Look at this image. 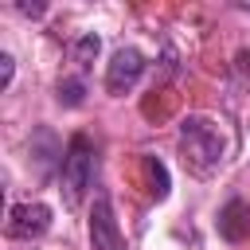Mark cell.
Returning <instances> with one entry per match:
<instances>
[{"label":"cell","instance_id":"obj_1","mask_svg":"<svg viewBox=\"0 0 250 250\" xmlns=\"http://www.w3.org/2000/svg\"><path fill=\"white\" fill-rule=\"evenodd\" d=\"M180 156L184 164L195 172V176H211L219 172L223 156H227V141H223V129L203 117V113H191L180 121Z\"/></svg>","mask_w":250,"mask_h":250},{"label":"cell","instance_id":"obj_6","mask_svg":"<svg viewBox=\"0 0 250 250\" xmlns=\"http://www.w3.org/2000/svg\"><path fill=\"white\" fill-rule=\"evenodd\" d=\"M219 234L223 238H230V242H242V238H250V203L246 199H230L223 211H219Z\"/></svg>","mask_w":250,"mask_h":250},{"label":"cell","instance_id":"obj_5","mask_svg":"<svg viewBox=\"0 0 250 250\" xmlns=\"http://www.w3.org/2000/svg\"><path fill=\"white\" fill-rule=\"evenodd\" d=\"M47 227H51V207L47 203H16L12 211H8V234L12 238H39V234H47Z\"/></svg>","mask_w":250,"mask_h":250},{"label":"cell","instance_id":"obj_9","mask_svg":"<svg viewBox=\"0 0 250 250\" xmlns=\"http://www.w3.org/2000/svg\"><path fill=\"white\" fill-rule=\"evenodd\" d=\"M59 102H62V105H82V82H78V78L59 82Z\"/></svg>","mask_w":250,"mask_h":250},{"label":"cell","instance_id":"obj_2","mask_svg":"<svg viewBox=\"0 0 250 250\" xmlns=\"http://www.w3.org/2000/svg\"><path fill=\"white\" fill-rule=\"evenodd\" d=\"M90 184H94V145L86 133H74L66 145V156H62V188H59L62 203L78 207Z\"/></svg>","mask_w":250,"mask_h":250},{"label":"cell","instance_id":"obj_7","mask_svg":"<svg viewBox=\"0 0 250 250\" xmlns=\"http://www.w3.org/2000/svg\"><path fill=\"white\" fill-rule=\"evenodd\" d=\"M145 168H148V184H152L148 191H152L156 199H164V195H168V168H164V160L148 156V160H145Z\"/></svg>","mask_w":250,"mask_h":250},{"label":"cell","instance_id":"obj_8","mask_svg":"<svg viewBox=\"0 0 250 250\" xmlns=\"http://www.w3.org/2000/svg\"><path fill=\"white\" fill-rule=\"evenodd\" d=\"M98 47H102V43H98V35H94V31H86V35H82V39L74 43V62H78V70H86V66L94 62Z\"/></svg>","mask_w":250,"mask_h":250},{"label":"cell","instance_id":"obj_3","mask_svg":"<svg viewBox=\"0 0 250 250\" xmlns=\"http://www.w3.org/2000/svg\"><path fill=\"white\" fill-rule=\"evenodd\" d=\"M90 246L94 250H125V234L113 219V203L105 191H98L94 207H90Z\"/></svg>","mask_w":250,"mask_h":250},{"label":"cell","instance_id":"obj_10","mask_svg":"<svg viewBox=\"0 0 250 250\" xmlns=\"http://www.w3.org/2000/svg\"><path fill=\"white\" fill-rule=\"evenodd\" d=\"M12 74H16L12 55H0V86H8V82H12Z\"/></svg>","mask_w":250,"mask_h":250},{"label":"cell","instance_id":"obj_11","mask_svg":"<svg viewBox=\"0 0 250 250\" xmlns=\"http://www.w3.org/2000/svg\"><path fill=\"white\" fill-rule=\"evenodd\" d=\"M23 16H43V4H20Z\"/></svg>","mask_w":250,"mask_h":250},{"label":"cell","instance_id":"obj_4","mask_svg":"<svg viewBox=\"0 0 250 250\" xmlns=\"http://www.w3.org/2000/svg\"><path fill=\"white\" fill-rule=\"evenodd\" d=\"M141 74H145V55L137 47H117L109 66H105V90L109 94H129Z\"/></svg>","mask_w":250,"mask_h":250}]
</instances>
